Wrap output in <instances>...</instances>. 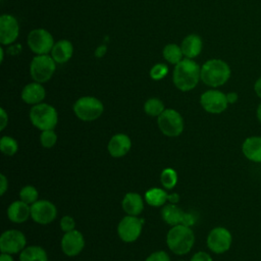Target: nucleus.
<instances>
[{
    "mask_svg": "<svg viewBox=\"0 0 261 261\" xmlns=\"http://www.w3.org/2000/svg\"><path fill=\"white\" fill-rule=\"evenodd\" d=\"M172 80L178 90L182 92L191 91L201 80V67L193 59L184 58L175 64Z\"/></svg>",
    "mask_w": 261,
    "mask_h": 261,
    "instance_id": "f257e3e1",
    "label": "nucleus"
},
{
    "mask_svg": "<svg viewBox=\"0 0 261 261\" xmlns=\"http://www.w3.org/2000/svg\"><path fill=\"white\" fill-rule=\"evenodd\" d=\"M230 74L229 65L222 59H209L201 66V81L211 88L223 86L229 80Z\"/></svg>",
    "mask_w": 261,
    "mask_h": 261,
    "instance_id": "f03ea898",
    "label": "nucleus"
},
{
    "mask_svg": "<svg viewBox=\"0 0 261 261\" xmlns=\"http://www.w3.org/2000/svg\"><path fill=\"white\" fill-rule=\"evenodd\" d=\"M195 243V233L191 227L184 224L171 226L166 236L169 250L176 255H185L191 251Z\"/></svg>",
    "mask_w": 261,
    "mask_h": 261,
    "instance_id": "7ed1b4c3",
    "label": "nucleus"
},
{
    "mask_svg": "<svg viewBox=\"0 0 261 261\" xmlns=\"http://www.w3.org/2000/svg\"><path fill=\"white\" fill-rule=\"evenodd\" d=\"M30 120L40 130L54 129L58 122V114L52 105L39 103L31 108Z\"/></svg>",
    "mask_w": 261,
    "mask_h": 261,
    "instance_id": "20e7f679",
    "label": "nucleus"
},
{
    "mask_svg": "<svg viewBox=\"0 0 261 261\" xmlns=\"http://www.w3.org/2000/svg\"><path fill=\"white\" fill-rule=\"evenodd\" d=\"M104 111L103 103L96 97L84 96L79 98L73 104V112L83 121H93L98 119Z\"/></svg>",
    "mask_w": 261,
    "mask_h": 261,
    "instance_id": "39448f33",
    "label": "nucleus"
},
{
    "mask_svg": "<svg viewBox=\"0 0 261 261\" xmlns=\"http://www.w3.org/2000/svg\"><path fill=\"white\" fill-rule=\"evenodd\" d=\"M56 69V62L52 56L37 55L35 56L30 64V74L34 82L43 84L48 82Z\"/></svg>",
    "mask_w": 261,
    "mask_h": 261,
    "instance_id": "423d86ee",
    "label": "nucleus"
},
{
    "mask_svg": "<svg viewBox=\"0 0 261 261\" xmlns=\"http://www.w3.org/2000/svg\"><path fill=\"white\" fill-rule=\"evenodd\" d=\"M158 127L166 137H178L184 130L182 116L174 109H165L157 117Z\"/></svg>",
    "mask_w": 261,
    "mask_h": 261,
    "instance_id": "0eeeda50",
    "label": "nucleus"
},
{
    "mask_svg": "<svg viewBox=\"0 0 261 261\" xmlns=\"http://www.w3.org/2000/svg\"><path fill=\"white\" fill-rule=\"evenodd\" d=\"M52 35L45 29H36L28 36V45L37 55H46L51 52L54 46Z\"/></svg>",
    "mask_w": 261,
    "mask_h": 261,
    "instance_id": "6e6552de",
    "label": "nucleus"
},
{
    "mask_svg": "<svg viewBox=\"0 0 261 261\" xmlns=\"http://www.w3.org/2000/svg\"><path fill=\"white\" fill-rule=\"evenodd\" d=\"M200 104L206 112L211 114L222 113L228 106L226 94L216 89L204 92L200 97Z\"/></svg>",
    "mask_w": 261,
    "mask_h": 261,
    "instance_id": "1a4fd4ad",
    "label": "nucleus"
},
{
    "mask_svg": "<svg viewBox=\"0 0 261 261\" xmlns=\"http://www.w3.org/2000/svg\"><path fill=\"white\" fill-rule=\"evenodd\" d=\"M232 236L230 231L222 226L212 228L207 236V247L215 254H223L230 249Z\"/></svg>",
    "mask_w": 261,
    "mask_h": 261,
    "instance_id": "9d476101",
    "label": "nucleus"
},
{
    "mask_svg": "<svg viewBox=\"0 0 261 261\" xmlns=\"http://www.w3.org/2000/svg\"><path fill=\"white\" fill-rule=\"evenodd\" d=\"M25 236L17 229H8L2 232L0 237V251L1 253L16 254L25 248Z\"/></svg>",
    "mask_w": 261,
    "mask_h": 261,
    "instance_id": "9b49d317",
    "label": "nucleus"
},
{
    "mask_svg": "<svg viewBox=\"0 0 261 261\" xmlns=\"http://www.w3.org/2000/svg\"><path fill=\"white\" fill-rule=\"evenodd\" d=\"M143 228V223L137 216H124L117 225V233L124 243H133L139 239Z\"/></svg>",
    "mask_w": 261,
    "mask_h": 261,
    "instance_id": "f8f14e48",
    "label": "nucleus"
},
{
    "mask_svg": "<svg viewBox=\"0 0 261 261\" xmlns=\"http://www.w3.org/2000/svg\"><path fill=\"white\" fill-rule=\"evenodd\" d=\"M56 216L57 208L48 200H38L31 205V217L39 224H49Z\"/></svg>",
    "mask_w": 261,
    "mask_h": 261,
    "instance_id": "ddd939ff",
    "label": "nucleus"
},
{
    "mask_svg": "<svg viewBox=\"0 0 261 261\" xmlns=\"http://www.w3.org/2000/svg\"><path fill=\"white\" fill-rule=\"evenodd\" d=\"M19 34L18 21L13 15L2 14L0 17V43L10 45L16 41Z\"/></svg>",
    "mask_w": 261,
    "mask_h": 261,
    "instance_id": "4468645a",
    "label": "nucleus"
},
{
    "mask_svg": "<svg viewBox=\"0 0 261 261\" xmlns=\"http://www.w3.org/2000/svg\"><path fill=\"white\" fill-rule=\"evenodd\" d=\"M85 247V239L81 231L73 229L68 232H64L61 239V250L68 256L73 257L79 255Z\"/></svg>",
    "mask_w": 261,
    "mask_h": 261,
    "instance_id": "2eb2a0df",
    "label": "nucleus"
},
{
    "mask_svg": "<svg viewBox=\"0 0 261 261\" xmlns=\"http://www.w3.org/2000/svg\"><path fill=\"white\" fill-rule=\"evenodd\" d=\"M132 147V141L125 134L114 135L107 146L109 154L114 158H119L128 153Z\"/></svg>",
    "mask_w": 261,
    "mask_h": 261,
    "instance_id": "dca6fc26",
    "label": "nucleus"
},
{
    "mask_svg": "<svg viewBox=\"0 0 261 261\" xmlns=\"http://www.w3.org/2000/svg\"><path fill=\"white\" fill-rule=\"evenodd\" d=\"M242 152L249 161L261 163V137L251 136L245 139L242 144Z\"/></svg>",
    "mask_w": 261,
    "mask_h": 261,
    "instance_id": "f3484780",
    "label": "nucleus"
},
{
    "mask_svg": "<svg viewBox=\"0 0 261 261\" xmlns=\"http://www.w3.org/2000/svg\"><path fill=\"white\" fill-rule=\"evenodd\" d=\"M46 92L42 84L33 82L24 86V88L21 91V99L24 103L31 104V105H37L39 103H42V101L45 99Z\"/></svg>",
    "mask_w": 261,
    "mask_h": 261,
    "instance_id": "a211bd4d",
    "label": "nucleus"
},
{
    "mask_svg": "<svg viewBox=\"0 0 261 261\" xmlns=\"http://www.w3.org/2000/svg\"><path fill=\"white\" fill-rule=\"evenodd\" d=\"M7 216L14 223H22L31 217V205L21 200L14 201L7 209Z\"/></svg>",
    "mask_w": 261,
    "mask_h": 261,
    "instance_id": "6ab92c4d",
    "label": "nucleus"
},
{
    "mask_svg": "<svg viewBox=\"0 0 261 261\" xmlns=\"http://www.w3.org/2000/svg\"><path fill=\"white\" fill-rule=\"evenodd\" d=\"M180 48L186 58L194 59L201 53L203 48V41L200 36L196 34H191L182 40Z\"/></svg>",
    "mask_w": 261,
    "mask_h": 261,
    "instance_id": "aec40b11",
    "label": "nucleus"
},
{
    "mask_svg": "<svg viewBox=\"0 0 261 261\" xmlns=\"http://www.w3.org/2000/svg\"><path fill=\"white\" fill-rule=\"evenodd\" d=\"M121 206L123 211L127 215L138 216L142 213L144 209V200L138 193L129 192L124 195L121 202Z\"/></svg>",
    "mask_w": 261,
    "mask_h": 261,
    "instance_id": "412c9836",
    "label": "nucleus"
},
{
    "mask_svg": "<svg viewBox=\"0 0 261 261\" xmlns=\"http://www.w3.org/2000/svg\"><path fill=\"white\" fill-rule=\"evenodd\" d=\"M73 54V46L68 40H60L54 44L51 50V56L56 63L67 62Z\"/></svg>",
    "mask_w": 261,
    "mask_h": 261,
    "instance_id": "4be33fe9",
    "label": "nucleus"
},
{
    "mask_svg": "<svg viewBox=\"0 0 261 261\" xmlns=\"http://www.w3.org/2000/svg\"><path fill=\"white\" fill-rule=\"evenodd\" d=\"M184 215L185 211H182L178 206H176V204L172 203L165 205L161 210L162 219L170 226L181 224Z\"/></svg>",
    "mask_w": 261,
    "mask_h": 261,
    "instance_id": "5701e85b",
    "label": "nucleus"
},
{
    "mask_svg": "<svg viewBox=\"0 0 261 261\" xmlns=\"http://www.w3.org/2000/svg\"><path fill=\"white\" fill-rule=\"evenodd\" d=\"M168 195L163 189L151 188L145 193V201L152 207H161L168 201Z\"/></svg>",
    "mask_w": 261,
    "mask_h": 261,
    "instance_id": "b1692460",
    "label": "nucleus"
},
{
    "mask_svg": "<svg viewBox=\"0 0 261 261\" xmlns=\"http://www.w3.org/2000/svg\"><path fill=\"white\" fill-rule=\"evenodd\" d=\"M19 261H48V255L42 247L30 246L20 252Z\"/></svg>",
    "mask_w": 261,
    "mask_h": 261,
    "instance_id": "393cba45",
    "label": "nucleus"
},
{
    "mask_svg": "<svg viewBox=\"0 0 261 261\" xmlns=\"http://www.w3.org/2000/svg\"><path fill=\"white\" fill-rule=\"evenodd\" d=\"M163 57L164 59L171 63V64H177L180 60H182V51L181 48L176 45V44H167L164 48H163Z\"/></svg>",
    "mask_w": 261,
    "mask_h": 261,
    "instance_id": "a878e982",
    "label": "nucleus"
},
{
    "mask_svg": "<svg viewBox=\"0 0 261 261\" xmlns=\"http://www.w3.org/2000/svg\"><path fill=\"white\" fill-rule=\"evenodd\" d=\"M164 110V104L158 98H150L144 104L145 113L153 117H158Z\"/></svg>",
    "mask_w": 261,
    "mask_h": 261,
    "instance_id": "bb28decb",
    "label": "nucleus"
},
{
    "mask_svg": "<svg viewBox=\"0 0 261 261\" xmlns=\"http://www.w3.org/2000/svg\"><path fill=\"white\" fill-rule=\"evenodd\" d=\"M160 181L164 189L171 190L177 184V172L170 167H167L162 170L160 174Z\"/></svg>",
    "mask_w": 261,
    "mask_h": 261,
    "instance_id": "cd10ccee",
    "label": "nucleus"
},
{
    "mask_svg": "<svg viewBox=\"0 0 261 261\" xmlns=\"http://www.w3.org/2000/svg\"><path fill=\"white\" fill-rule=\"evenodd\" d=\"M0 150L4 155L12 156L18 150V144L16 140L9 136H3L0 140Z\"/></svg>",
    "mask_w": 261,
    "mask_h": 261,
    "instance_id": "c85d7f7f",
    "label": "nucleus"
},
{
    "mask_svg": "<svg viewBox=\"0 0 261 261\" xmlns=\"http://www.w3.org/2000/svg\"><path fill=\"white\" fill-rule=\"evenodd\" d=\"M38 198L39 193L37 189L33 186H24L23 188H21L19 192V199L29 205H32L35 202H37Z\"/></svg>",
    "mask_w": 261,
    "mask_h": 261,
    "instance_id": "c756f323",
    "label": "nucleus"
},
{
    "mask_svg": "<svg viewBox=\"0 0 261 261\" xmlns=\"http://www.w3.org/2000/svg\"><path fill=\"white\" fill-rule=\"evenodd\" d=\"M40 142L44 148H52L57 142V135L55 130L54 129L42 130V134L40 136Z\"/></svg>",
    "mask_w": 261,
    "mask_h": 261,
    "instance_id": "7c9ffc66",
    "label": "nucleus"
},
{
    "mask_svg": "<svg viewBox=\"0 0 261 261\" xmlns=\"http://www.w3.org/2000/svg\"><path fill=\"white\" fill-rule=\"evenodd\" d=\"M168 73L167 65L163 63H157L150 69V76L154 81H160Z\"/></svg>",
    "mask_w": 261,
    "mask_h": 261,
    "instance_id": "2f4dec72",
    "label": "nucleus"
},
{
    "mask_svg": "<svg viewBox=\"0 0 261 261\" xmlns=\"http://www.w3.org/2000/svg\"><path fill=\"white\" fill-rule=\"evenodd\" d=\"M60 228L64 232H68V231H71V230L75 229V221H74V219L71 216H69V215L63 216L60 219Z\"/></svg>",
    "mask_w": 261,
    "mask_h": 261,
    "instance_id": "473e14b6",
    "label": "nucleus"
},
{
    "mask_svg": "<svg viewBox=\"0 0 261 261\" xmlns=\"http://www.w3.org/2000/svg\"><path fill=\"white\" fill-rule=\"evenodd\" d=\"M145 261H170V258L165 251H156L149 255Z\"/></svg>",
    "mask_w": 261,
    "mask_h": 261,
    "instance_id": "72a5a7b5",
    "label": "nucleus"
},
{
    "mask_svg": "<svg viewBox=\"0 0 261 261\" xmlns=\"http://www.w3.org/2000/svg\"><path fill=\"white\" fill-rule=\"evenodd\" d=\"M191 261H213V260H212V257L207 252L199 251L193 255V257L191 258Z\"/></svg>",
    "mask_w": 261,
    "mask_h": 261,
    "instance_id": "f704fd0d",
    "label": "nucleus"
},
{
    "mask_svg": "<svg viewBox=\"0 0 261 261\" xmlns=\"http://www.w3.org/2000/svg\"><path fill=\"white\" fill-rule=\"evenodd\" d=\"M195 216L189 212H185V215H184V218H182V221H181V224L186 225V226H189L191 227L194 223H195Z\"/></svg>",
    "mask_w": 261,
    "mask_h": 261,
    "instance_id": "c9c22d12",
    "label": "nucleus"
},
{
    "mask_svg": "<svg viewBox=\"0 0 261 261\" xmlns=\"http://www.w3.org/2000/svg\"><path fill=\"white\" fill-rule=\"evenodd\" d=\"M8 123V114L3 108H0V130H4Z\"/></svg>",
    "mask_w": 261,
    "mask_h": 261,
    "instance_id": "e433bc0d",
    "label": "nucleus"
},
{
    "mask_svg": "<svg viewBox=\"0 0 261 261\" xmlns=\"http://www.w3.org/2000/svg\"><path fill=\"white\" fill-rule=\"evenodd\" d=\"M7 189H8V180L6 176L3 173H1L0 174V195L3 196L7 191Z\"/></svg>",
    "mask_w": 261,
    "mask_h": 261,
    "instance_id": "4c0bfd02",
    "label": "nucleus"
},
{
    "mask_svg": "<svg viewBox=\"0 0 261 261\" xmlns=\"http://www.w3.org/2000/svg\"><path fill=\"white\" fill-rule=\"evenodd\" d=\"M253 89H254L255 94L261 99V76H259V77L255 81Z\"/></svg>",
    "mask_w": 261,
    "mask_h": 261,
    "instance_id": "58836bf2",
    "label": "nucleus"
},
{
    "mask_svg": "<svg viewBox=\"0 0 261 261\" xmlns=\"http://www.w3.org/2000/svg\"><path fill=\"white\" fill-rule=\"evenodd\" d=\"M226 99L228 104H234L239 99V95L236 92H229L226 94Z\"/></svg>",
    "mask_w": 261,
    "mask_h": 261,
    "instance_id": "ea45409f",
    "label": "nucleus"
},
{
    "mask_svg": "<svg viewBox=\"0 0 261 261\" xmlns=\"http://www.w3.org/2000/svg\"><path fill=\"white\" fill-rule=\"evenodd\" d=\"M168 201L172 204H176L178 203L179 201V195L176 194V193H172V194H169L168 195Z\"/></svg>",
    "mask_w": 261,
    "mask_h": 261,
    "instance_id": "a19ab883",
    "label": "nucleus"
},
{
    "mask_svg": "<svg viewBox=\"0 0 261 261\" xmlns=\"http://www.w3.org/2000/svg\"><path fill=\"white\" fill-rule=\"evenodd\" d=\"M0 261H14L12 256L7 253H1L0 255Z\"/></svg>",
    "mask_w": 261,
    "mask_h": 261,
    "instance_id": "79ce46f5",
    "label": "nucleus"
},
{
    "mask_svg": "<svg viewBox=\"0 0 261 261\" xmlns=\"http://www.w3.org/2000/svg\"><path fill=\"white\" fill-rule=\"evenodd\" d=\"M105 52H106V47H105V46H100V47L97 48V50H96V56H97V57H102Z\"/></svg>",
    "mask_w": 261,
    "mask_h": 261,
    "instance_id": "37998d69",
    "label": "nucleus"
},
{
    "mask_svg": "<svg viewBox=\"0 0 261 261\" xmlns=\"http://www.w3.org/2000/svg\"><path fill=\"white\" fill-rule=\"evenodd\" d=\"M256 116H257L258 121L261 123V102H260L259 105L257 106V109H256Z\"/></svg>",
    "mask_w": 261,
    "mask_h": 261,
    "instance_id": "c03bdc74",
    "label": "nucleus"
},
{
    "mask_svg": "<svg viewBox=\"0 0 261 261\" xmlns=\"http://www.w3.org/2000/svg\"><path fill=\"white\" fill-rule=\"evenodd\" d=\"M0 54H1V57H0V61L3 62V58H4V52H3V48H0Z\"/></svg>",
    "mask_w": 261,
    "mask_h": 261,
    "instance_id": "a18cd8bd",
    "label": "nucleus"
},
{
    "mask_svg": "<svg viewBox=\"0 0 261 261\" xmlns=\"http://www.w3.org/2000/svg\"><path fill=\"white\" fill-rule=\"evenodd\" d=\"M180 261H184V260H180Z\"/></svg>",
    "mask_w": 261,
    "mask_h": 261,
    "instance_id": "49530a36",
    "label": "nucleus"
}]
</instances>
